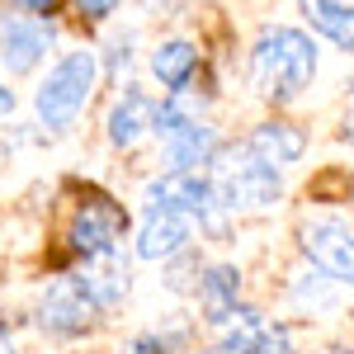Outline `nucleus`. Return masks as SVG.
Listing matches in <instances>:
<instances>
[{"instance_id": "nucleus-1", "label": "nucleus", "mask_w": 354, "mask_h": 354, "mask_svg": "<svg viewBox=\"0 0 354 354\" xmlns=\"http://www.w3.org/2000/svg\"><path fill=\"white\" fill-rule=\"evenodd\" d=\"M312 76H317V43L302 28L274 24L255 38V48H250V81H255V90L265 100H274V104L298 100L312 85Z\"/></svg>"}, {"instance_id": "nucleus-2", "label": "nucleus", "mask_w": 354, "mask_h": 354, "mask_svg": "<svg viewBox=\"0 0 354 354\" xmlns=\"http://www.w3.org/2000/svg\"><path fill=\"white\" fill-rule=\"evenodd\" d=\"M213 175H208V185H213V198H218V208H241V213H255V208H270L279 189H283V175H279V165L260 161L250 147H236V151H218L213 156Z\"/></svg>"}, {"instance_id": "nucleus-3", "label": "nucleus", "mask_w": 354, "mask_h": 354, "mask_svg": "<svg viewBox=\"0 0 354 354\" xmlns=\"http://www.w3.org/2000/svg\"><path fill=\"white\" fill-rule=\"evenodd\" d=\"M95 81H100V62H95V53H85V48L81 53H66L53 71H48V81L38 85V95H33L38 123L53 128V133L71 128V123L85 113V104H90Z\"/></svg>"}, {"instance_id": "nucleus-4", "label": "nucleus", "mask_w": 354, "mask_h": 354, "mask_svg": "<svg viewBox=\"0 0 354 354\" xmlns=\"http://www.w3.org/2000/svg\"><path fill=\"white\" fill-rule=\"evenodd\" d=\"M142 198H147V208H161V213H175V218H189V222H208L218 213L213 185L198 170H165L142 189Z\"/></svg>"}, {"instance_id": "nucleus-5", "label": "nucleus", "mask_w": 354, "mask_h": 354, "mask_svg": "<svg viewBox=\"0 0 354 354\" xmlns=\"http://www.w3.org/2000/svg\"><path fill=\"white\" fill-rule=\"evenodd\" d=\"M298 241H302V255L326 274V279L350 283V288H354V232H350V222H340V218H307L298 227Z\"/></svg>"}, {"instance_id": "nucleus-6", "label": "nucleus", "mask_w": 354, "mask_h": 354, "mask_svg": "<svg viewBox=\"0 0 354 354\" xmlns=\"http://www.w3.org/2000/svg\"><path fill=\"white\" fill-rule=\"evenodd\" d=\"M100 317V302L90 298V288L81 283V274H62L48 283V293L38 302V322L53 335H85Z\"/></svg>"}, {"instance_id": "nucleus-7", "label": "nucleus", "mask_w": 354, "mask_h": 354, "mask_svg": "<svg viewBox=\"0 0 354 354\" xmlns=\"http://www.w3.org/2000/svg\"><path fill=\"white\" fill-rule=\"evenodd\" d=\"M53 24L33 19V15H0V66L10 76H28L48 48H53Z\"/></svg>"}, {"instance_id": "nucleus-8", "label": "nucleus", "mask_w": 354, "mask_h": 354, "mask_svg": "<svg viewBox=\"0 0 354 354\" xmlns=\"http://www.w3.org/2000/svg\"><path fill=\"white\" fill-rule=\"evenodd\" d=\"M118 236H123V213L109 198H85L76 208V218H71V232H66L71 250L85 255V260H100V255L118 250Z\"/></svg>"}, {"instance_id": "nucleus-9", "label": "nucleus", "mask_w": 354, "mask_h": 354, "mask_svg": "<svg viewBox=\"0 0 354 354\" xmlns=\"http://www.w3.org/2000/svg\"><path fill=\"white\" fill-rule=\"evenodd\" d=\"M194 222L189 218H175V213H161V208H147V218L137 227V255L142 260H170L189 245Z\"/></svg>"}, {"instance_id": "nucleus-10", "label": "nucleus", "mask_w": 354, "mask_h": 354, "mask_svg": "<svg viewBox=\"0 0 354 354\" xmlns=\"http://www.w3.org/2000/svg\"><path fill=\"white\" fill-rule=\"evenodd\" d=\"M161 147H165V165H170V170H203V165H213V156L222 151L218 133H213L208 123H198V118L185 123V128H175V133H165Z\"/></svg>"}, {"instance_id": "nucleus-11", "label": "nucleus", "mask_w": 354, "mask_h": 354, "mask_svg": "<svg viewBox=\"0 0 354 354\" xmlns=\"http://www.w3.org/2000/svg\"><path fill=\"white\" fill-rule=\"evenodd\" d=\"M151 118H156V100L151 95H142L137 85H128L118 100H113V109H109V142L113 147H137L142 137L151 133Z\"/></svg>"}, {"instance_id": "nucleus-12", "label": "nucleus", "mask_w": 354, "mask_h": 354, "mask_svg": "<svg viewBox=\"0 0 354 354\" xmlns=\"http://www.w3.org/2000/svg\"><path fill=\"white\" fill-rule=\"evenodd\" d=\"M245 147H250L260 161H270V165H279V170H283V165H293L302 151H307V137H302L293 123L270 118V123H260V128L250 133V142H245Z\"/></svg>"}, {"instance_id": "nucleus-13", "label": "nucleus", "mask_w": 354, "mask_h": 354, "mask_svg": "<svg viewBox=\"0 0 354 354\" xmlns=\"http://www.w3.org/2000/svg\"><path fill=\"white\" fill-rule=\"evenodd\" d=\"M241 298V274L232 270V265H208L203 279H198V302H203V317L218 326L222 317L236 307Z\"/></svg>"}, {"instance_id": "nucleus-14", "label": "nucleus", "mask_w": 354, "mask_h": 354, "mask_svg": "<svg viewBox=\"0 0 354 354\" xmlns=\"http://www.w3.org/2000/svg\"><path fill=\"white\" fill-rule=\"evenodd\" d=\"M302 15L335 48H354V0H302Z\"/></svg>"}, {"instance_id": "nucleus-15", "label": "nucleus", "mask_w": 354, "mask_h": 354, "mask_svg": "<svg viewBox=\"0 0 354 354\" xmlns=\"http://www.w3.org/2000/svg\"><path fill=\"white\" fill-rule=\"evenodd\" d=\"M151 71H156V81L175 95V90H185L189 76L198 71V48L185 43V38H170V43H161V48L151 53Z\"/></svg>"}, {"instance_id": "nucleus-16", "label": "nucleus", "mask_w": 354, "mask_h": 354, "mask_svg": "<svg viewBox=\"0 0 354 354\" xmlns=\"http://www.w3.org/2000/svg\"><path fill=\"white\" fill-rule=\"evenodd\" d=\"M250 354H298L293 350V330L283 322H265V330H260V340H255Z\"/></svg>"}, {"instance_id": "nucleus-17", "label": "nucleus", "mask_w": 354, "mask_h": 354, "mask_svg": "<svg viewBox=\"0 0 354 354\" xmlns=\"http://www.w3.org/2000/svg\"><path fill=\"white\" fill-rule=\"evenodd\" d=\"M118 5H123V0H76V10H81L85 19H109Z\"/></svg>"}, {"instance_id": "nucleus-18", "label": "nucleus", "mask_w": 354, "mask_h": 354, "mask_svg": "<svg viewBox=\"0 0 354 354\" xmlns=\"http://www.w3.org/2000/svg\"><path fill=\"white\" fill-rule=\"evenodd\" d=\"M123 354H165V345L156 340V335H137V340H133Z\"/></svg>"}, {"instance_id": "nucleus-19", "label": "nucleus", "mask_w": 354, "mask_h": 354, "mask_svg": "<svg viewBox=\"0 0 354 354\" xmlns=\"http://www.w3.org/2000/svg\"><path fill=\"white\" fill-rule=\"evenodd\" d=\"M15 5H19V10H28L33 19H43V15H53V10H57V0H15Z\"/></svg>"}, {"instance_id": "nucleus-20", "label": "nucleus", "mask_w": 354, "mask_h": 354, "mask_svg": "<svg viewBox=\"0 0 354 354\" xmlns=\"http://www.w3.org/2000/svg\"><path fill=\"white\" fill-rule=\"evenodd\" d=\"M15 113V90H5V81H0V118H10Z\"/></svg>"}, {"instance_id": "nucleus-21", "label": "nucleus", "mask_w": 354, "mask_h": 354, "mask_svg": "<svg viewBox=\"0 0 354 354\" xmlns=\"http://www.w3.org/2000/svg\"><path fill=\"white\" fill-rule=\"evenodd\" d=\"M0 354H19V350H15V345H10V340H5V335H0Z\"/></svg>"}, {"instance_id": "nucleus-22", "label": "nucleus", "mask_w": 354, "mask_h": 354, "mask_svg": "<svg viewBox=\"0 0 354 354\" xmlns=\"http://www.w3.org/2000/svg\"><path fill=\"white\" fill-rule=\"evenodd\" d=\"M350 147H354V123H350Z\"/></svg>"}, {"instance_id": "nucleus-23", "label": "nucleus", "mask_w": 354, "mask_h": 354, "mask_svg": "<svg viewBox=\"0 0 354 354\" xmlns=\"http://www.w3.org/2000/svg\"><path fill=\"white\" fill-rule=\"evenodd\" d=\"M335 354H354V350H335Z\"/></svg>"}, {"instance_id": "nucleus-24", "label": "nucleus", "mask_w": 354, "mask_h": 354, "mask_svg": "<svg viewBox=\"0 0 354 354\" xmlns=\"http://www.w3.org/2000/svg\"><path fill=\"white\" fill-rule=\"evenodd\" d=\"M213 354H222V350H213Z\"/></svg>"}]
</instances>
